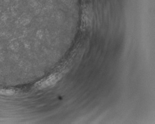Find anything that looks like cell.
Returning <instances> with one entry per match:
<instances>
[{
    "instance_id": "obj_1",
    "label": "cell",
    "mask_w": 155,
    "mask_h": 124,
    "mask_svg": "<svg viewBox=\"0 0 155 124\" xmlns=\"http://www.w3.org/2000/svg\"><path fill=\"white\" fill-rule=\"evenodd\" d=\"M59 79V77L58 75H53L50 76L48 79L44 80L40 85V86L42 88H45L47 87L50 86L53 84H55L57 81Z\"/></svg>"
}]
</instances>
